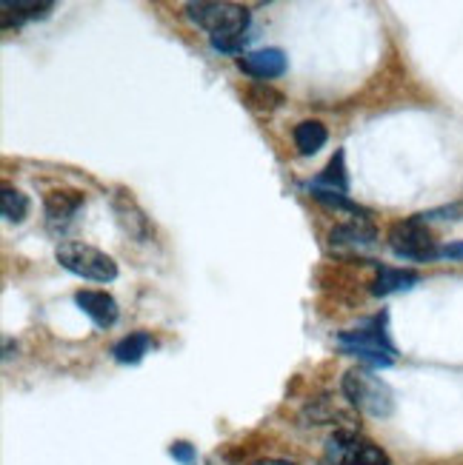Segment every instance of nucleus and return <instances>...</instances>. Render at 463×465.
I'll return each instance as SVG.
<instances>
[{
	"mask_svg": "<svg viewBox=\"0 0 463 465\" xmlns=\"http://www.w3.org/2000/svg\"><path fill=\"white\" fill-rule=\"evenodd\" d=\"M75 302H77V309L84 312L97 329H112L115 322H117V317H120V309H117L115 297L106 294V292L84 289V292L75 294Z\"/></svg>",
	"mask_w": 463,
	"mask_h": 465,
	"instance_id": "nucleus-7",
	"label": "nucleus"
},
{
	"mask_svg": "<svg viewBox=\"0 0 463 465\" xmlns=\"http://www.w3.org/2000/svg\"><path fill=\"white\" fill-rule=\"evenodd\" d=\"M312 192H335V194H347L349 192V174H347V152L340 149L335 152V157L329 160V166L320 172L317 177H312L309 183Z\"/></svg>",
	"mask_w": 463,
	"mask_h": 465,
	"instance_id": "nucleus-10",
	"label": "nucleus"
},
{
	"mask_svg": "<svg viewBox=\"0 0 463 465\" xmlns=\"http://www.w3.org/2000/svg\"><path fill=\"white\" fill-rule=\"evenodd\" d=\"M237 69L247 72L249 77L257 80H272L287 72V54L280 49H257V52H244L237 57Z\"/></svg>",
	"mask_w": 463,
	"mask_h": 465,
	"instance_id": "nucleus-8",
	"label": "nucleus"
},
{
	"mask_svg": "<svg viewBox=\"0 0 463 465\" xmlns=\"http://www.w3.org/2000/svg\"><path fill=\"white\" fill-rule=\"evenodd\" d=\"M327 460L329 465H392L384 449L349 429L335 431L327 440Z\"/></svg>",
	"mask_w": 463,
	"mask_h": 465,
	"instance_id": "nucleus-6",
	"label": "nucleus"
},
{
	"mask_svg": "<svg viewBox=\"0 0 463 465\" xmlns=\"http://www.w3.org/2000/svg\"><path fill=\"white\" fill-rule=\"evenodd\" d=\"M0 17H4V29H17V26H24V24H29V20H40V17H46L52 9H55V4L52 0H4L0 4Z\"/></svg>",
	"mask_w": 463,
	"mask_h": 465,
	"instance_id": "nucleus-9",
	"label": "nucleus"
},
{
	"mask_svg": "<svg viewBox=\"0 0 463 465\" xmlns=\"http://www.w3.org/2000/svg\"><path fill=\"white\" fill-rule=\"evenodd\" d=\"M155 346V340L149 331H132L129 337H124L120 342H115V360L117 362H124V366H135V362L144 360V354Z\"/></svg>",
	"mask_w": 463,
	"mask_h": 465,
	"instance_id": "nucleus-14",
	"label": "nucleus"
},
{
	"mask_svg": "<svg viewBox=\"0 0 463 465\" xmlns=\"http://www.w3.org/2000/svg\"><path fill=\"white\" fill-rule=\"evenodd\" d=\"M44 209H46V217L52 226H57V223L64 226L84 209V194L80 192H49L44 200Z\"/></svg>",
	"mask_w": 463,
	"mask_h": 465,
	"instance_id": "nucleus-11",
	"label": "nucleus"
},
{
	"mask_svg": "<svg viewBox=\"0 0 463 465\" xmlns=\"http://www.w3.org/2000/svg\"><path fill=\"white\" fill-rule=\"evenodd\" d=\"M438 260H463V242H447V246H440Z\"/></svg>",
	"mask_w": 463,
	"mask_h": 465,
	"instance_id": "nucleus-19",
	"label": "nucleus"
},
{
	"mask_svg": "<svg viewBox=\"0 0 463 465\" xmlns=\"http://www.w3.org/2000/svg\"><path fill=\"white\" fill-rule=\"evenodd\" d=\"M55 260L66 272L84 277V280H92V282L117 280V262L106 252L86 246V242H60L55 249Z\"/></svg>",
	"mask_w": 463,
	"mask_h": 465,
	"instance_id": "nucleus-4",
	"label": "nucleus"
},
{
	"mask_svg": "<svg viewBox=\"0 0 463 465\" xmlns=\"http://www.w3.org/2000/svg\"><path fill=\"white\" fill-rule=\"evenodd\" d=\"M384 322H387V317H375V320L367 322V326H360V329L340 331L337 334L340 349H344L347 354H352V357H360V360L372 362V366H380V369L392 366V360H395L398 351L392 346V340L387 334Z\"/></svg>",
	"mask_w": 463,
	"mask_h": 465,
	"instance_id": "nucleus-3",
	"label": "nucleus"
},
{
	"mask_svg": "<svg viewBox=\"0 0 463 465\" xmlns=\"http://www.w3.org/2000/svg\"><path fill=\"white\" fill-rule=\"evenodd\" d=\"M415 282H418V272H412V269H380L375 282H372V294L387 297L395 292L412 289Z\"/></svg>",
	"mask_w": 463,
	"mask_h": 465,
	"instance_id": "nucleus-15",
	"label": "nucleus"
},
{
	"mask_svg": "<svg viewBox=\"0 0 463 465\" xmlns=\"http://www.w3.org/2000/svg\"><path fill=\"white\" fill-rule=\"evenodd\" d=\"M249 100H260V106H267V109H275L277 104H280V100H284V97H280L277 92H272L269 86H255L252 92H249Z\"/></svg>",
	"mask_w": 463,
	"mask_h": 465,
	"instance_id": "nucleus-17",
	"label": "nucleus"
},
{
	"mask_svg": "<svg viewBox=\"0 0 463 465\" xmlns=\"http://www.w3.org/2000/svg\"><path fill=\"white\" fill-rule=\"evenodd\" d=\"M252 465H295V462H287V460H257Z\"/></svg>",
	"mask_w": 463,
	"mask_h": 465,
	"instance_id": "nucleus-20",
	"label": "nucleus"
},
{
	"mask_svg": "<svg viewBox=\"0 0 463 465\" xmlns=\"http://www.w3.org/2000/svg\"><path fill=\"white\" fill-rule=\"evenodd\" d=\"M389 249L400 257V260H418V262H427V260H438L440 246L435 234L427 229V223L420 220L418 214L409 220H400L389 229Z\"/></svg>",
	"mask_w": 463,
	"mask_h": 465,
	"instance_id": "nucleus-5",
	"label": "nucleus"
},
{
	"mask_svg": "<svg viewBox=\"0 0 463 465\" xmlns=\"http://www.w3.org/2000/svg\"><path fill=\"white\" fill-rule=\"evenodd\" d=\"M344 394L357 411L372 417H389L395 409V394L372 369L357 366L344 374Z\"/></svg>",
	"mask_w": 463,
	"mask_h": 465,
	"instance_id": "nucleus-2",
	"label": "nucleus"
},
{
	"mask_svg": "<svg viewBox=\"0 0 463 465\" xmlns=\"http://www.w3.org/2000/svg\"><path fill=\"white\" fill-rule=\"evenodd\" d=\"M169 454H172L177 462H184V465H189V462L195 460V449L189 446V442H175V446L169 449Z\"/></svg>",
	"mask_w": 463,
	"mask_h": 465,
	"instance_id": "nucleus-18",
	"label": "nucleus"
},
{
	"mask_svg": "<svg viewBox=\"0 0 463 465\" xmlns=\"http://www.w3.org/2000/svg\"><path fill=\"white\" fill-rule=\"evenodd\" d=\"M186 15L192 24L206 29L212 37V49L217 52H237L249 40V9L237 4H212V0H200V4H186Z\"/></svg>",
	"mask_w": 463,
	"mask_h": 465,
	"instance_id": "nucleus-1",
	"label": "nucleus"
},
{
	"mask_svg": "<svg viewBox=\"0 0 463 465\" xmlns=\"http://www.w3.org/2000/svg\"><path fill=\"white\" fill-rule=\"evenodd\" d=\"M292 137H295L297 152L304 154V157H312V154H317L320 149L327 146L329 132H327L324 124H317V120H304V124H297V126H295Z\"/></svg>",
	"mask_w": 463,
	"mask_h": 465,
	"instance_id": "nucleus-13",
	"label": "nucleus"
},
{
	"mask_svg": "<svg viewBox=\"0 0 463 465\" xmlns=\"http://www.w3.org/2000/svg\"><path fill=\"white\" fill-rule=\"evenodd\" d=\"M375 240H377V232L369 223V217H355L352 223L332 229L335 246H372Z\"/></svg>",
	"mask_w": 463,
	"mask_h": 465,
	"instance_id": "nucleus-12",
	"label": "nucleus"
},
{
	"mask_svg": "<svg viewBox=\"0 0 463 465\" xmlns=\"http://www.w3.org/2000/svg\"><path fill=\"white\" fill-rule=\"evenodd\" d=\"M0 212H4L9 223H24L29 214V197L20 189L4 186V203H0Z\"/></svg>",
	"mask_w": 463,
	"mask_h": 465,
	"instance_id": "nucleus-16",
	"label": "nucleus"
}]
</instances>
